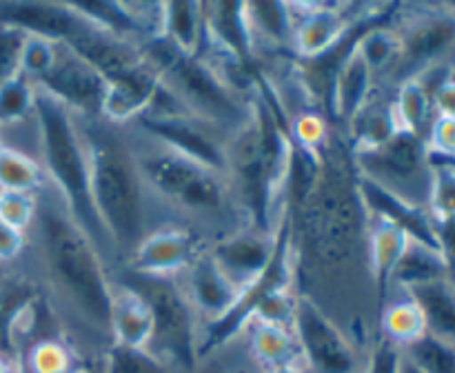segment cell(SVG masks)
<instances>
[{"mask_svg": "<svg viewBox=\"0 0 455 373\" xmlns=\"http://www.w3.org/2000/svg\"><path fill=\"white\" fill-rule=\"evenodd\" d=\"M40 298H44L43 287L29 266L18 262L0 274V349L16 360V333Z\"/></svg>", "mask_w": 455, "mask_h": 373, "instance_id": "20", "label": "cell"}, {"mask_svg": "<svg viewBox=\"0 0 455 373\" xmlns=\"http://www.w3.org/2000/svg\"><path fill=\"white\" fill-rule=\"evenodd\" d=\"M204 247L207 242L194 229L164 222V225L154 226L140 240V244L133 249L129 260L120 269L142 275L176 278L198 258L200 251H204Z\"/></svg>", "mask_w": 455, "mask_h": 373, "instance_id": "13", "label": "cell"}, {"mask_svg": "<svg viewBox=\"0 0 455 373\" xmlns=\"http://www.w3.org/2000/svg\"><path fill=\"white\" fill-rule=\"evenodd\" d=\"M427 211L434 222L455 218V158L429 154V195Z\"/></svg>", "mask_w": 455, "mask_h": 373, "instance_id": "34", "label": "cell"}, {"mask_svg": "<svg viewBox=\"0 0 455 373\" xmlns=\"http://www.w3.org/2000/svg\"><path fill=\"white\" fill-rule=\"evenodd\" d=\"M140 52L158 74L160 84L187 114L225 133H234L251 118L253 96H244L227 83L207 58L187 56L160 36L142 43Z\"/></svg>", "mask_w": 455, "mask_h": 373, "instance_id": "5", "label": "cell"}, {"mask_svg": "<svg viewBox=\"0 0 455 373\" xmlns=\"http://www.w3.org/2000/svg\"><path fill=\"white\" fill-rule=\"evenodd\" d=\"M129 127L187 155V158L196 160V163L207 164L216 171H227V138L229 133L187 114L180 102L163 84H160L149 109L140 118L133 120Z\"/></svg>", "mask_w": 455, "mask_h": 373, "instance_id": "7", "label": "cell"}, {"mask_svg": "<svg viewBox=\"0 0 455 373\" xmlns=\"http://www.w3.org/2000/svg\"><path fill=\"white\" fill-rule=\"evenodd\" d=\"M435 235H438L440 253L447 260L449 269H451V275L455 271V218L444 222H435Z\"/></svg>", "mask_w": 455, "mask_h": 373, "instance_id": "44", "label": "cell"}, {"mask_svg": "<svg viewBox=\"0 0 455 373\" xmlns=\"http://www.w3.org/2000/svg\"><path fill=\"white\" fill-rule=\"evenodd\" d=\"M36 89L71 111L78 120H100L107 83L102 75L67 44H58V56L49 74Z\"/></svg>", "mask_w": 455, "mask_h": 373, "instance_id": "12", "label": "cell"}, {"mask_svg": "<svg viewBox=\"0 0 455 373\" xmlns=\"http://www.w3.org/2000/svg\"><path fill=\"white\" fill-rule=\"evenodd\" d=\"M27 247H29V238L27 234H20L7 222L0 220V265L13 266L25 258Z\"/></svg>", "mask_w": 455, "mask_h": 373, "instance_id": "41", "label": "cell"}, {"mask_svg": "<svg viewBox=\"0 0 455 373\" xmlns=\"http://www.w3.org/2000/svg\"><path fill=\"white\" fill-rule=\"evenodd\" d=\"M36 96L38 89L22 74L0 84V140L16 129L34 124Z\"/></svg>", "mask_w": 455, "mask_h": 373, "instance_id": "32", "label": "cell"}, {"mask_svg": "<svg viewBox=\"0 0 455 373\" xmlns=\"http://www.w3.org/2000/svg\"><path fill=\"white\" fill-rule=\"evenodd\" d=\"M4 269H7V266H3V265H0V274H3V271H4Z\"/></svg>", "mask_w": 455, "mask_h": 373, "instance_id": "49", "label": "cell"}, {"mask_svg": "<svg viewBox=\"0 0 455 373\" xmlns=\"http://www.w3.org/2000/svg\"><path fill=\"white\" fill-rule=\"evenodd\" d=\"M449 275H451V269H449L447 260H444V256L438 249L425 247V244L411 240L407 251L403 253L400 262L395 265L394 275H391L389 296L394 289L404 293L407 289L418 287V284L434 282V280L449 278Z\"/></svg>", "mask_w": 455, "mask_h": 373, "instance_id": "29", "label": "cell"}, {"mask_svg": "<svg viewBox=\"0 0 455 373\" xmlns=\"http://www.w3.org/2000/svg\"><path fill=\"white\" fill-rule=\"evenodd\" d=\"M235 342L243 345L253 373L271 371V369L280 367H305L291 327L249 320Z\"/></svg>", "mask_w": 455, "mask_h": 373, "instance_id": "19", "label": "cell"}, {"mask_svg": "<svg viewBox=\"0 0 455 373\" xmlns=\"http://www.w3.org/2000/svg\"><path fill=\"white\" fill-rule=\"evenodd\" d=\"M293 20L291 53L296 60H314L331 52L358 22L382 4L349 3H287Z\"/></svg>", "mask_w": 455, "mask_h": 373, "instance_id": "10", "label": "cell"}, {"mask_svg": "<svg viewBox=\"0 0 455 373\" xmlns=\"http://www.w3.org/2000/svg\"><path fill=\"white\" fill-rule=\"evenodd\" d=\"M176 280L203 322V331L225 320L243 293V289L235 287L225 271L212 260L207 247L180 275H176Z\"/></svg>", "mask_w": 455, "mask_h": 373, "instance_id": "15", "label": "cell"}, {"mask_svg": "<svg viewBox=\"0 0 455 373\" xmlns=\"http://www.w3.org/2000/svg\"><path fill=\"white\" fill-rule=\"evenodd\" d=\"M18 360L22 373H84L89 362L60 333L31 340Z\"/></svg>", "mask_w": 455, "mask_h": 373, "instance_id": "26", "label": "cell"}, {"mask_svg": "<svg viewBox=\"0 0 455 373\" xmlns=\"http://www.w3.org/2000/svg\"><path fill=\"white\" fill-rule=\"evenodd\" d=\"M355 185H358V195L363 200L364 211H367L369 218L389 222V225L403 229L413 242H420L425 247L438 249L440 251L435 222L431 213L427 211V207L411 202V200L403 198L395 191L385 189L382 185L367 180L363 176H358Z\"/></svg>", "mask_w": 455, "mask_h": 373, "instance_id": "17", "label": "cell"}, {"mask_svg": "<svg viewBox=\"0 0 455 373\" xmlns=\"http://www.w3.org/2000/svg\"><path fill=\"white\" fill-rule=\"evenodd\" d=\"M354 52L369 67L376 83L387 75H394L400 56H403V43H400L394 20L376 22V25L367 27L355 40Z\"/></svg>", "mask_w": 455, "mask_h": 373, "instance_id": "28", "label": "cell"}, {"mask_svg": "<svg viewBox=\"0 0 455 373\" xmlns=\"http://www.w3.org/2000/svg\"><path fill=\"white\" fill-rule=\"evenodd\" d=\"M47 185V173L34 154L12 147L0 149V191L40 194Z\"/></svg>", "mask_w": 455, "mask_h": 373, "instance_id": "33", "label": "cell"}, {"mask_svg": "<svg viewBox=\"0 0 455 373\" xmlns=\"http://www.w3.org/2000/svg\"><path fill=\"white\" fill-rule=\"evenodd\" d=\"M400 373H422V371H420V369L413 367V364L409 362V360L404 358V353H403V367H400Z\"/></svg>", "mask_w": 455, "mask_h": 373, "instance_id": "47", "label": "cell"}, {"mask_svg": "<svg viewBox=\"0 0 455 373\" xmlns=\"http://www.w3.org/2000/svg\"><path fill=\"white\" fill-rule=\"evenodd\" d=\"M260 373H307L305 367H280L271 369V371H260Z\"/></svg>", "mask_w": 455, "mask_h": 373, "instance_id": "46", "label": "cell"}, {"mask_svg": "<svg viewBox=\"0 0 455 373\" xmlns=\"http://www.w3.org/2000/svg\"><path fill=\"white\" fill-rule=\"evenodd\" d=\"M358 176L413 200V186H429V149L422 136L398 129L382 145L364 151H351ZM418 204V202H416Z\"/></svg>", "mask_w": 455, "mask_h": 373, "instance_id": "9", "label": "cell"}, {"mask_svg": "<svg viewBox=\"0 0 455 373\" xmlns=\"http://www.w3.org/2000/svg\"><path fill=\"white\" fill-rule=\"evenodd\" d=\"M376 78L355 52L342 62L329 96V120L345 129L376 91Z\"/></svg>", "mask_w": 455, "mask_h": 373, "instance_id": "22", "label": "cell"}, {"mask_svg": "<svg viewBox=\"0 0 455 373\" xmlns=\"http://www.w3.org/2000/svg\"><path fill=\"white\" fill-rule=\"evenodd\" d=\"M58 44L60 43L38 38V36H27V43L20 58V74L34 84H38L49 74L53 62H56Z\"/></svg>", "mask_w": 455, "mask_h": 373, "instance_id": "37", "label": "cell"}, {"mask_svg": "<svg viewBox=\"0 0 455 373\" xmlns=\"http://www.w3.org/2000/svg\"><path fill=\"white\" fill-rule=\"evenodd\" d=\"M231 346H222V349L209 351V353L200 355L198 362L185 373H243V369L234 362V358L229 355Z\"/></svg>", "mask_w": 455, "mask_h": 373, "instance_id": "42", "label": "cell"}, {"mask_svg": "<svg viewBox=\"0 0 455 373\" xmlns=\"http://www.w3.org/2000/svg\"><path fill=\"white\" fill-rule=\"evenodd\" d=\"M84 373H100V369H98V360H89L87 367H84Z\"/></svg>", "mask_w": 455, "mask_h": 373, "instance_id": "48", "label": "cell"}, {"mask_svg": "<svg viewBox=\"0 0 455 373\" xmlns=\"http://www.w3.org/2000/svg\"><path fill=\"white\" fill-rule=\"evenodd\" d=\"M89 155V186L96 216L120 269L140 240L160 225L151 195L138 169L127 127L100 120H80Z\"/></svg>", "mask_w": 455, "mask_h": 373, "instance_id": "3", "label": "cell"}, {"mask_svg": "<svg viewBox=\"0 0 455 373\" xmlns=\"http://www.w3.org/2000/svg\"><path fill=\"white\" fill-rule=\"evenodd\" d=\"M84 16L71 3H40V0H4L0 3V25L20 29L27 36L69 43L84 25Z\"/></svg>", "mask_w": 455, "mask_h": 373, "instance_id": "18", "label": "cell"}, {"mask_svg": "<svg viewBox=\"0 0 455 373\" xmlns=\"http://www.w3.org/2000/svg\"><path fill=\"white\" fill-rule=\"evenodd\" d=\"M244 16L256 60L267 49L291 52L293 20L287 3H244Z\"/></svg>", "mask_w": 455, "mask_h": 373, "instance_id": "24", "label": "cell"}, {"mask_svg": "<svg viewBox=\"0 0 455 373\" xmlns=\"http://www.w3.org/2000/svg\"><path fill=\"white\" fill-rule=\"evenodd\" d=\"M38 211V194L22 191H0V220L20 234H29Z\"/></svg>", "mask_w": 455, "mask_h": 373, "instance_id": "38", "label": "cell"}, {"mask_svg": "<svg viewBox=\"0 0 455 373\" xmlns=\"http://www.w3.org/2000/svg\"><path fill=\"white\" fill-rule=\"evenodd\" d=\"M3 147H4V145H3V140H0V149H3Z\"/></svg>", "mask_w": 455, "mask_h": 373, "instance_id": "50", "label": "cell"}, {"mask_svg": "<svg viewBox=\"0 0 455 373\" xmlns=\"http://www.w3.org/2000/svg\"><path fill=\"white\" fill-rule=\"evenodd\" d=\"M409 238L403 229L389 225L378 218H369V269H371L373 291H376L378 306L385 305L389 298L391 275L403 253L407 251Z\"/></svg>", "mask_w": 455, "mask_h": 373, "instance_id": "23", "label": "cell"}, {"mask_svg": "<svg viewBox=\"0 0 455 373\" xmlns=\"http://www.w3.org/2000/svg\"><path fill=\"white\" fill-rule=\"evenodd\" d=\"M403 367V349L378 336L364 358L363 373H400Z\"/></svg>", "mask_w": 455, "mask_h": 373, "instance_id": "40", "label": "cell"}, {"mask_svg": "<svg viewBox=\"0 0 455 373\" xmlns=\"http://www.w3.org/2000/svg\"><path fill=\"white\" fill-rule=\"evenodd\" d=\"M204 40L198 53L227 58L244 67H258L249 34L244 3L212 0L203 3Z\"/></svg>", "mask_w": 455, "mask_h": 373, "instance_id": "16", "label": "cell"}, {"mask_svg": "<svg viewBox=\"0 0 455 373\" xmlns=\"http://www.w3.org/2000/svg\"><path fill=\"white\" fill-rule=\"evenodd\" d=\"M403 353L422 373H455V345L431 333L404 346Z\"/></svg>", "mask_w": 455, "mask_h": 373, "instance_id": "36", "label": "cell"}, {"mask_svg": "<svg viewBox=\"0 0 455 373\" xmlns=\"http://www.w3.org/2000/svg\"><path fill=\"white\" fill-rule=\"evenodd\" d=\"M36 158L47 173L49 186L60 195L80 226L100 247L114 271V253L96 216L89 186V155L80 120L47 93L36 96Z\"/></svg>", "mask_w": 455, "mask_h": 373, "instance_id": "4", "label": "cell"}, {"mask_svg": "<svg viewBox=\"0 0 455 373\" xmlns=\"http://www.w3.org/2000/svg\"><path fill=\"white\" fill-rule=\"evenodd\" d=\"M434 114L438 118L455 120V75L440 84L438 91L434 93Z\"/></svg>", "mask_w": 455, "mask_h": 373, "instance_id": "43", "label": "cell"}, {"mask_svg": "<svg viewBox=\"0 0 455 373\" xmlns=\"http://www.w3.org/2000/svg\"><path fill=\"white\" fill-rule=\"evenodd\" d=\"M394 115L395 123L404 131H411L416 136H422L427 140V133L431 127V114H434V100H431L429 91L422 87L420 80L413 75V78L403 80L398 83L394 98Z\"/></svg>", "mask_w": 455, "mask_h": 373, "instance_id": "31", "label": "cell"}, {"mask_svg": "<svg viewBox=\"0 0 455 373\" xmlns=\"http://www.w3.org/2000/svg\"><path fill=\"white\" fill-rule=\"evenodd\" d=\"M0 373H22L20 362L13 355L4 353L3 349H0Z\"/></svg>", "mask_w": 455, "mask_h": 373, "instance_id": "45", "label": "cell"}, {"mask_svg": "<svg viewBox=\"0 0 455 373\" xmlns=\"http://www.w3.org/2000/svg\"><path fill=\"white\" fill-rule=\"evenodd\" d=\"M27 238L29 271L62 333L84 360H98L111 345L114 271L105 253L49 185L38 194V211Z\"/></svg>", "mask_w": 455, "mask_h": 373, "instance_id": "1", "label": "cell"}, {"mask_svg": "<svg viewBox=\"0 0 455 373\" xmlns=\"http://www.w3.org/2000/svg\"><path fill=\"white\" fill-rule=\"evenodd\" d=\"M425 333L427 322L420 306L404 293H400V298H394V300L389 298L378 311V336L387 337L400 349L420 340Z\"/></svg>", "mask_w": 455, "mask_h": 373, "instance_id": "30", "label": "cell"}, {"mask_svg": "<svg viewBox=\"0 0 455 373\" xmlns=\"http://www.w3.org/2000/svg\"><path fill=\"white\" fill-rule=\"evenodd\" d=\"M27 34L9 25H0V84L20 74V58Z\"/></svg>", "mask_w": 455, "mask_h": 373, "instance_id": "39", "label": "cell"}, {"mask_svg": "<svg viewBox=\"0 0 455 373\" xmlns=\"http://www.w3.org/2000/svg\"><path fill=\"white\" fill-rule=\"evenodd\" d=\"M160 38L187 56H198L204 40L203 3L196 0H172L163 3V25Z\"/></svg>", "mask_w": 455, "mask_h": 373, "instance_id": "27", "label": "cell"}, {"mask_svg": "<svg viewBox=\"0 0 455 373\" xmlns=\"http://www.w3.org/2000/svg\"><path fill=\"white\" fill-rule=\"evenodd\" d=\"M403 43V56L394 71L398 83L413 78L427 67L440 65V58L455 44V12L449 4L420 9L409 18H394Z\"/></svg>", "mask_w": 455, "mask_h": 373, "instance_id": "11", "label": "cell"}, {"mask_svg": "<svg viewBox=\"0 0 455 373\" xmlns=\"http://www.w3.org/2000/svg\"><path fill=\"white\" fill-rule=\"evenodd\" d=\"M154 336V320L145 298L129 284L114 278L111 300V345L149 349Z\"/></svg>", "mask_w": 455, "mask_h": 373, "instance_id": "21", "label": "cell"}, {"mask_svg": "<svg viewBox=\"0 0 455 373\" xmlns=\"http://www.w3.org/2000/svg\"><path fill=\"white\" fill-rule=\"evenodd\" d=\"M100 373H176L149 349L109 345L98 358Z\"/></svg>", "mask_w": 455, "mask_h": 373, "instance_id": "35", "label": "cell"}, {"mask_svg": "<svg viewBox=\"0 0 455 373\" xmlns=\"http://www.w3.org/2000/svg\"><path fill=\"white\" fill-rule=\"evenodd\" d=\"M420 306L427 322V333L455 345V280L453 275L434 282L418 284L404 291Z\"/></svg>", "mask_w": 455, "mask_h": 373, "instance_id": "25", "label": "cell"}, {"mask_svg": "<svg viewBox=\"0 0 455 373\" xmlns=\"http://www.w3.org/2000/svg\"><path fill=\"white\" fill-rule=\"evenodd\" d=\"M116 280L136 289L149 305L154 320V336L149 351L176 373H185L200 360L203 322L176 278L142 275L133 271H114Z\"/></svg>", "mask_w": 455, "mask_h": 373, "instance_id": "6", "label": "cell"}, {"mask_svg": "<svg viewBox=\"0 0 455 373\" xmlns=\"http://www.w3.org/2000/svg\"><path fill=\"white\" fill-rule=\"evenodd\" d=\"M127 131L160 225L173 222L189 226L207 244L249 226L225 173L196 163L132 127Z\"/></svg>", "mask_w": 455, "mask_h": 373, "instance_id": "2", "label": "cell"}, {"mask_svg": "<svg viewBox=\"0 0 455 373\" xmlns=\"http://www.w3.org/2000/svg\"><path fill=\"white\" fill-rule=\"evenodd\" d=\"M278 242L280 225L275 231L244 226V229L235 231V234L209 242L207 253L225 271V275L235 287L247 289L271 265Z\"/></svg>", "mask_w": 455, "mask_h": 373, "instance_id": "14", "label": "cell"}, {"mask_svg": "<svg viewBox=\"0 0 455 373\" xmlns=\"http://www.w3.org/2000/svg\"><path fill=\"white\" fill-rule=\"evenodd\" d=\"M291 329L307 373H363L367 353L314 300L300 293Z\"/></svg>", "mask_w": 455, "mask_h": 373, "instance_id": "8", "label": "cell"}]
</instances>
